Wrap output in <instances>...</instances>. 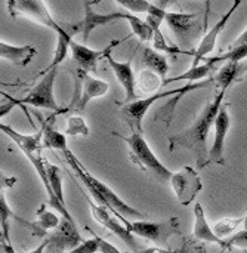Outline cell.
Wrapping results in <instances>:
<instances>
[{"label":"cell","mask_w":247,"mask_h":253,"mask_svg":"<svg viewBox=\"0 0 247 253\" xmlns=\"http://www.w3.org/2000/svg\"><path fill=\"white\" fill-rule=\"evenodd\" d=\"M227 90H221L213 99H210L202 113L194 119L193 125L185 130L169 136V150L175 151L178 148H187L194 153L196 163L199 169H205L209 166V148L207 138L210 127L215 126V120L218 117L219 110L222 108V101Z\"/></svg>","instance_id":"obj_1"},{"label":"cell","mask_w":247,"mask_h":253,"mask_svg":"<svg viewBox=\"0 0 247 253\" xmlns=\"http://www.w3.org/2000/svg\"><path fill=\"white\" fill-rule=\"evenodd\" d=\"M67 163L71 166V169L76 172V175L80 178V181L84 184V187L89 190V193L95 197V200L99 203V206L108 209L110 212L116 213L124 224L126 227L130 224L127 222V218L130 219H135V221H145L148 219V215L147 213H142L136 209H133L132 206H129L126 202H123L107 184H104L102 181L96 179L82 163L80 160L70 151L67 150L65 153H62Z\"/></svg>","instance_id":"obj_2"},{"label":"cell","mask_w":247,"mask_h":253,"mask_svg":"<svg viewBox=\"0 0 247 253\" xmlns=\"http://www.w3.org/2000/svg\"><path fill=\"white\" fill-rule=\"evenodd\" d=\"M210 83H212V80H206V82H202V83H187V84H184L181 87L157 92V93L150 95V96H147L144 99H136L133 102L124 104L122 107L123 119L126 120L127 126L132 129V133H142V120H144L147 111L151 108V105H154L156 101L172 96V95H176V96L178 95H187V93H190L193 90L207 87V86H210Z\"/></svg>","instance_id":"obj_3"},{"label":"cell","mask_w":247,"mask_h":253,"mask_svg":"<svg viewBox=\"0 0 247 253\" xmlns=\"http://www.w3.org/2000/svg\"><path fill=\"white\" fill-rule=\"evenodd\" d=\"M120 136L129 148L130 160L138 165L148 176L160 181V182H170V178L173 175L172 170H169L153 153L148 142L144 139L142 133H130L129 136Z\"/></svg>","instance_id":"obj_4"},{"label":"cell","mask_w":247,"mask_h":253,"mask_svg":"<svg viewBox=\"0 0 247 253\" xmlns=\"http://www.w3.org/2000/svg\"><path fill=\"white\" fill-rule=\"evenodd\" d=\"M127 230L138 237H142L148 242L157 245V248L170 249L169 239L181 234L179 219L172 216L165 221H133L127 225Z\"/></svg>","instance_id":"obj_5"},{"label":"cell","mask_w":247,"mask_h":253,"mask_svg":"<svg viewBox=\"0 0 247 253\" xmlns=\"http://www.w3.org/2000/svg\"><path fill=\"white\" fill-rule=\"evenodd\" d=\"M40 82L34 84V87L22 98H12L6 93H3V96L12 102L15 107L16 105H30V107H36V108H44V110H50V111H58L59 107L55 101L53 96V84H55V79H56V68L46 71V73H40Z\"/></svg>","instance_id":"obj_6"},{"label":"cell","mask_w":247,"mask_h":253,"mask_svg":"<svg viewBox=\"0 0 247 253\" xmlns=\"http://www.w3.org/2000/svg\"><path fill=\"white\" fill-rule=\"evenodd\" d=\"M7 10L12 18H28L43 27L53 30L56 34L64 30V27L53 19L47 6L40 0H9Z\"/></svg>","instance_id":"obj_7"},{"label":"cell","mask_w":247,"mask_h":253,"mask_svg":"<svg viewBox=\"0 0 247 253\" xmlns=\"http://www.w3.org/2000/svg\"><path fill=\"white\" fill-rule=\"evenodd\" d=\"M170 185L182 206H188L191 202H194L197 194L203 190L202 179L191 166H185L175 172L170 178Z\"/></svg>","instance_id":"obj_8"},{"label":"cell","mask_w":247,"mask_h":253,"mask_svg":"<svg viewBox=\"0 0 247 253\" xmlns=\"http://www.w3.org/2000/svg\"><path fill=\"white\" fill-rule=\"evenodd\" d=\"M124 40V39H123ZM123 40H116V42H111L108 46H105L104 49H92V47H87L86 44H82L79 42H76L74 39L70 40V49H71V55H73V59L77 62V65L80 67V70L83 71H92V73H96L98 71V62L104 58H108L111 55V50L114 46H117L119 43H122Z\"/></svg>","instance_id":"obj_9"},{"label":"cell","mask_w":247,"mask_h":253,"mask_svg":"<svg viewBox=\"0 0 247 253\" xmlns=\"http://www.w3.org/2000/svg\"><path fill=\"white\" fill-rule=\"evenodd\" d=\"M47 240H49L47 249H55L59 253L68 249L73 251L83 243L76 222L65 218L61 219L59 225L53 230V233L47 237Z\"/></svg>","instance_id":"obj_10"},{"label":"cell","mask_w":247,"mask_h":253,"mask_svg":"<svg viewBox=\"0 0 247 253\" xmlns=\"http://www.w3.org/2000/svg\"><path fill=\"white\" fill-rule=\"evenodd\" d=\"M242 4V1L240 0H237L228 10H227V13L225 15H222V18L203 36V39H202V42L199 43V46L196 47V50H194V55H193V58H194V61H193V64H191V67H197V65H200V61H203L213 49H215V46H216V39H218V36L221 34V31L225 28V25L228 24V21H230V18L233 16V13L237 10V7Z\"/></svg>","instance_id":"obj_11"},{"label":"cell","mask_w":247,"mask_h":253,"mask_svg":"<svg viewBox=\"0 0 247 253\" xmlns=\"http://www.w3.org/2000/svg\"><path fill=\"white\" fill-rule=\"evenodd\" d=\"M89 208H90V212H92L93 218L96 219V222H99L102 227L108 228L113 234H116L119 239H122L132 249V252L141 251L138 242L135 240V236L127 230V227H123L111 213H108V209L98 206L92 202H89Z\"/></svg>","instance_id":"obj_12"},{"label":"cell","mask_w":247,"mask_h":253,"mask_svg":"<svg viewBox=\"0 0 247 253\" xmlns=\"http://www.w3.org/2000/svg\"><path fill=\"white\" fill-rule=\"evenodd\" d=\"M84 18L83 21L74 28L76 31H80L83 36V42L89 40V34L98 28V27H104V25H110L116 21L120 19H126V12H111V13H98L92 9V3L90 1H84Z\"/></svg>","instance_id":"obj_13"},{"label":"cell","mask_w":247,"mask_h":253,"mask_svg":"<svg viewBox=\"0 0 247 253\" xmlns=\"http://www.w3.org/2000/svg\"><path fill=\"white\" fill-rule=\"evenodd\" d=\"M228 105H222L215 120V139L213 145L209 150V165H225L224 151H225V138L231 125V119L228 114Z\"/></svg>","instance_id":"obj_14"},{"label":"cell","mask_w":247,"mask_h":253,"mask_svg":"<svg viewBox=\"0 0 247 253\" xmlns=\"http://www.w3.org/2000/svg\"><path fill=\"white\" fill-rule=\"evenodd\" d=\"M79 73V79L82 82V96L76 105V110L77 111H83L86 108V105L95 99V98H101V96H105V93L108 92L110 86L107 82L104 80H99V79H95L92 76H89L86 71L83 70H77Z\"/></svg>","instance_id":"obj_15"},{"label":"cell","mask_w":247,"mask_h":253,"mask_svg":"<svg viewBox=\"0 0 247 253\" xmlns=\"http://www.w3.org/2000/svg\"><path fill=\"white\" fill-rule=\"evenodd\" d=\"M110 67L113 68L114 76L120 82V84L124 89L126 93V104L136 101V77L132 70V62L130 61H116L111 55L107 58Z\"/></svg>","instance_id":"obj_16"},{"label":"cell","mask_w":247,"mask_h":253,"mask_svg":"<svg viewBox=\"0 0 247 253\" xmlns=\"http://www.w3.org/2000/svg\"><path fill=\"white\" fill-rule=\"evenodd\" d=\"M0 129L19 147L24 156L28 153H40L43 148V129L37 130L34 135H21L19 132L13 130L10 126L3 125V123L0 125Z\"/></svg>","instance_id":"obj_17"},{"label":"cell","mask_w":247,"mask_h":253,"mask_svg":"<svg viewBox=\"0 0 247 253\" xmlns=\"http://www.w3.org/2000/svg\"><path fill=\"white\" fill-rule=\"evenodd\" d=\"M193 236H194L196 240H203V242H207V243H213V245H218L222 249H225V240H221L213 233V228H210V225L207 224L205 209H203L200 202H197L196 206H194V233H193Z\"/></svg>","instance_id":"obj_18"},{"label":"cell","mask_w":247,"mask_h":253,"mask_svg":"<svg viewBox=\"0 0 247 253\" xmlns=\"http://www.w3.org/2000/svg\"><path fill=\"white\" fill-rule=\"evenodd\" d=\"M37 50L34 46H13V44H7L4 42L0 43V58L4 61H9L18 67H25L28 65L33 58L36 56Z\"/></svg>","instance_id":"obj_19"},{"label":"cell","mask_w":247,"mask_h":253,"mask_svg":"<svg viewBox=\"0 0 247 253\" xmlns=\"http://www.w3.org/2000/svg\"><path fill=\"white\" fill-rule=\"evenodd\" d=\"M246 71L247 62H227L222 68L218 70V74L215 76L213 82L216 83V86L221 87V90H227L234 82L240 80Z\"/></svg>","instance_id":"obj_20"},{"label":"cell","mask_w":247,"mask_h":253,"mask_svg":"<svg viewBox=\"0 0 247 253\" xmlns=\"http://www.w3.org/2000/svg\"><path fill=\"white\" fill-rule=\"evenodd\" d=\"M197 19H199L197 13H179V12H167L165 18L169 28L178 37H185L187 34H190Z\"/></svg>","instance_id":"obj_21"},{"label":"cell","mask_w":247,"mask_h":253,"mask_svg":"<svg viewBox=\"0 0 247 253\" xmlns=\"http://www.w3.org/2000/svg\"><path fill=\"white\" fill-rule=\"evenodd\" d=\"M142 59L144 64L147 65V70H151L156 74H159L163 79V82L166 80V76L169 73V64H167V58L162 52L153 47H145L142 52Z\"/></svg>","instance_id":"obj_22"},{"label":"cell","mask_w":247,"mask_h":253,"mask_svg":"<svg viewBox=\"0 0 247 253\" xmlns=\"http://www.w3.org/2000/svg\"><path fill=\"white\" fill-rule=\"evenodd\" d=\"M213 70H216V64H213L212 61L206 59L205 64H200L197 67H191L188 71L179 74V76H175V77H170V79H166L163 82V84H169V83H173V82H199V80H203L206 76H209Z\"/></svg>","instance_id":"obj_23"},{"label":"cell","mask_w":247,"mask_h":253,"mask_svg":"<svg viewBox=\"0 0 247 253\" xmlns=\"http://www.w3.org/2000/svg\"><path fill=\"white\" fill-rule=\"evenodd\" d=\"M41 129H43V148H50V150L61 151V153H65L67 150H70L67 145V135L65 133L55 130L46 122L43 123Z\"/></svg>","instance_id":"obj_24"},{"label":"cell","mask_w":247,"mask_h":253,"mask_svg":"<svg viewBox=\"0 0 247 253\" xmlns=\"http://www.w3.org/2000/svg\"><path fill=\"white\" fill-rule=\"evenodd\" d=\"M71 39H73V37H71V34L67 31V28H64L61 33L56 34V49H55L53 61H52L50 65H49L46 70H43L41 73H46V71H50V70L58 68V65L67 58L68 50H71V49H70V40H71Z\"/></svg>","instance_id":"obj_25"},{"label":"cell","mask_w":247,"mask_h":253,"mask_svg":"<svg viewBox=\"0 0 247 253\" xmlns=\"http://www.w3.org/2000/svg\"><path fill=\"white\" fill-rule=\"evenodd\" d=\"M126 21L130 24L132 33L135 36H138V39L141 42H153V39H154V30L151 28V25L145 19L139 18L138 15H133V13L126 12Z\"/></svg>","instance_id":"obj_26"},{"label":"cell","mask_w":247,"mask_h":253,"mask_svg":"<svg viewBox=\"0 0 247 253\" xmlns=\"http://www.w3.org/2000/svg\"><path fill=\"white\" fill-rule=\"evenodd\" d=\"M136 84L139 86V89L144 93H153L154 95V93H157L156 90L163 84V79L151 70H144L139 73Z\"/></svg>","instance_id":"obj_27"},{"label":"cell","mask_w":247,"mask_h":253,"mask_svg":"<svg viewBox=\"0 0 247 253\" xmlns=\"http://www.w3.org/2000/svg\"><path fill=\"white\" fill-rule=\"evenodd\" d=\"M46 172H47V179L50 184V188L55 194V197L65 205V199H64V188H62V175H61V169L55 165H50L46 160Z\"/></svg>","instance_id":"obj_28"},{"label":"cell","mask_w":247,"mask_h":253,"mask_svg":"<svg viewBox=\"0 0 247 253\" xmlns=\"http://www.w3.org/2000/svg\"><path fill=\"white\" fill-rule=\"evenodd\" d=\"M37 215H39L37 222H33V228H34V230H36V228H40L41 231L46 233L47 230H55V228L59 225V222H61V219H59L55 213L44 211V206H41V208L37 211Z\"/></svg>","instance_id":"obj_29"},{"label":"cell","mask_w":247,"mask_h":253,"mask_svg":"<svg viewBox=\"0 0 247 253\" xmlns=\"http://www.w3.org/2000/svg\"><path fill=\"white\" fill-rule=\"evenodd\" d=\"M243 222H245V218H239V219H222V221H219V222L215 224L213 233L221 240H224L225 237H231L233 233L236 231V228L239 225H243Z\"/></svg>","instance_id":"obj_30"},{"label":"cell","mask_w":247,"mask_h":253,"mask_svg":"<svg viewBox=\"0 0 247 253\" xmlns=\"http://www.w3.org/2000/svg\"><path fill=\"white\" fill-rule=\"evenodd\" d=\"M65 135L68 136H87L89 135V127L86 125V122L83 120V117L80 116H70L67 120V130Z\"/></svg>","instance_id":"obj_31"},{"label":"cell","mask_w":247,"mask_h":253,"mask_svg":"<svg viewBox=\"0 0 247 253\" xmlns=\"http://www.w3.org/2000/svg\"><path fill=\"white\" fill-rule=\"evenodd\" d=\"M117 4L129 10V13L138 15V13H148L151 3L147 0H117Z\"/></svg>","instance_id":"obj_32"},{"label":"cell","mask_w":247,"mask_h":253,"mask_svg":"<svg viewBox=\"0 0 247 253\" xmlns=\"http://www.w3.org/2000/svg\"><path fill=\"white\" fill-rule=\"evenodd\" d=\"M233 248H239L242 251H247V230L233 234L228 239V242H225V249H233Z\"/></svg>","instance_id":"obj_33"},{"label":"cell","mask_w":247,"mask_h":253,"mask_svg":"<svg viewBox=\"0 0 247 253\" xmlns=\"http://www.w3.org/2000/svg\"><path fill=\"white\" fill-rule=\"evenodd\" d=\"M99 252V246L96 239H90V240H84L79 248L70 251L67 253H98Z\"/></svg>","instance_id":"obj_34"},{"label":"cell","mask_w":247,"mask_h":253,"mask_svg":"<svg viewBox=\"0 0 247 253\" xmlns=\"http://www.w3.org/2000/svg\"><path fill=\"white\" fill-rule=\"evenodd\" d=\"M87 231H90L92 233V230L90 228H87ZM95 237L93 239H96V242H98V246H99V253H122L116 246H113L111 243H108L107 240H104L102 237H99V236H96L95 233H92Z\"/></svg>","instance_id":"obj_35"},{"label":"cell","mask_w":247,"mask_h":253,"mask_svg":"<svg viewBox=\"0 0 247 253\" xmlns=\"http://www.w3.org/2000/svg\"><path fill=\"white\" fill-rule=\"evenodd\" d=\"M130 253H182V251L163 249V248H148V249H142V251H136V252H130Z\"/></svg>","instance_id":"obj_36"},{"label":"cell","mask_w":247,"mask_h":253,"mask_svg":"<svg viewBox=\"0 0 247 253\" xmlns=\"http://www.w3.org/2000/svg\"><path fill=\"white\" fill-rule=\"evenodd\" d=\"M239 46H247V28L237 37V40L230 46V49H233V47H239Z\"/></svg>","instance_id":"obj_37"},{"label":"cell","mask_w":247,"mask_h":253,"mask_svg":"<svg viewBox=\"0 0 247 253\" xmlns=\"http://www.w3.org/2000/svg\"><path fill=\"white\" fill-rule=\"evenodd\" d=\"M0 245H1V249L4 253H16L13 246H12V242H6V240H1L0 239Z\"/></svg>","instance_id":"obj_38"},{"label":"cell","mask_w":247,"mask_h":253,"mask_svg":"<svg viewBox=\"0 0 247 253\" xmlns=\"http://www.w3.org/2000/svg\"><path fill=\"white\" fill-rule=\"evenodd\" d=\"M47 246H49V240L46 239V240H44L40 246H37L34 251H31V252H25V253H44V251L47 249Z\"/></svg>","instance_id":"obj_39"},{"label":"cell","mask_w":247,"mask_h":253,"mask_svg":"<svg viewBox=\"0 0 247 253\" xmlns=\"http://www.w3.org/2000/svg\"><path fill=\"white\" fill-rule=\"evenodd\" d=\"M243 230H247V215L245 216V222H243Z\"/></svg>","instance_id":"obj_40"}]
</instances>
